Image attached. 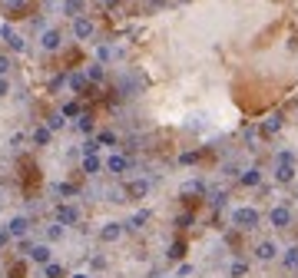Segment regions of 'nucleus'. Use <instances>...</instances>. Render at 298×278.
<instances>
[{"label": "nucleus", "mask_w": 298, "mask_h": 278, "mask_svg": "<svg viewBox=\"0 0 298 278\" xmlns=\"http://www.w3.org/2000/svg\"><path fill=\"white\" fill-rule=\"evenodd\" d=\"M63 229H66V225H60V222H56V225H50V232H47V235H50V242L63 238Z\"/></svg>", "instance_id": "36"}, {"label": "nucleus", "mask_w": 298, "mask_h": 278, "mask_svg": "<svg viewBox=\"0 0 298 278\" xmlns=\"http://www.w3.org/2000/svg\"><path fill=\"white\" fill-rule=\"evenodd\" d=\"M149 219H153V212H149V209H139V212H133V215H129V222H126V232H139L142 225L149 222Z\"/></svg>", "instance_id": "11"}, {"label": "nucleus", "mask_w": 298, "mask_h": 278, "mask_svg": "<svg viewBox=\"0 0 298 278\" xmlns=\"http://www.w3.org/2000/svg\"><path fill=\"white\" fill-rule=\"evenodd\" d=\"M80 149H83V156H96V152H100V139H87Z\"/></svg>", "instance_id": "30"}, {"label": "nucleus", "mask_w": 298, "mask_h": 278, "mask_svg": "<svg viewBox=\"0 0 298 278\" xmlns=\"http://www.w3.org/2000/svg\"><path fill=\"white\" fill-rule=\"evenodd\" d=\"M275 255H278V245H275L272 238H265V242L255 245V258H259V262H272Z\"/></svg>", "instance_id": "7"}, {"label": "nucleus", "mask_w": 298, "mask_h": 278, "mask_svg": "<svg viewBox=\"0 0 298 278\" xmlns=\"http://www.w3.org/2000/svg\"><path fill=\"white\" fill-rule=\"evenodd\" d=\"M209 206L212 209H222V206H226V192H209Z\"/></svg>", "instance_id": "32"}, {"label": "nucleus", "mask_w": 298, "mask_h": 278, "mask_svg": "<svg viewBox=\"0 0 298 278\" xmlns=\"http://www.w3.org/2000/svg\"><path fill=\"white\" fill-rule=\"evenodd\" d=\"M50 133H53L50 126H37V129H33V143H37V146H47L50 143Z\"/></svg>", "instance_id": "19"}, {"label": "nucleus", "mask_w": 298, "mask_h": 278, "mask_svg": "<svg viewBox=\"0 0 298 278\" xmlns=\"http://www.w3.org/2000/svg\"><path fill=\"white\" fill-rule=\"evenodd\" d=\"M239 182H242L245 189H259V186H262V169H255V166L245 169V172L239 175Z\"/></svg>", "instance_id": "12"}, {"label": "nucleus", "mask_w": 298, "mask_h": 278, "mask_svg": "<svg viewBox=\"0 0 298 278\" xmlns=\"http://www.w3.org/2000/svg\"><path fill=\"white\" fill-rule=\"evenodd\" d=\"M116 4H119V0H106V7H116Z\"/></svg>", "instance_id": "44"}, {"label": "nucleus", "mask_w": 298, "mask_h": 278, "mask_svg": "<svg viewBox=\"0 0 298 278\" xmlns=\"http://www.w3.org/2000/svg\"><path fill=\"white\" fill-rule=\"evenodd\" d=\"M87 76H90V83H100V79L106 76V70H103V63H93V66L87 70Z\"/></svg>", "instance_id": "27"}, {"label": "nucleus", "mask_w": 298, "mask_h": 278, "mask_svg": "<svg viewBox=\"0 0 298 278\" xmlns=\"http://www.w3.org/2000/svg\"><path fill=\"white\" fill-rule=\"evenodd\" d=\"M10 66H14V63H10V56H0V76H7Z\"/></svg>", "instance_id": "40"}, {"label": "nucleus", "mask_w": 298, "mask_h": 278, "mask_svg": "<svg viewBox=\"0 0 298 278\" xmlns=\"http://www.w3.org/2000/svg\"><path fill=\"white\" fill-rule=\"evenodd\" d=\"M100 169H103L100 156H83V172H87V175H96Z\"/></svg>", "instance_id": "18"}, {"label": "nucleus", "mask_w": 298, "mask_h": 278, "mask_svg": "<svg viewBox=\"0 0 298 278\" xmlns=\"http://www.w3.org/2000/svg\"><path fill=\"white\" fill-rule=\"evenodd\" d=\"M282 265H285V268H295V265H298V245L285 248V255H282Z\"/></svg>", "instance_id": "21"}, {"label": "nucleus", "mask_w": 298, "mask_h": 278, "mask_svg": "<svg viewBox=\"0 0 298 278\" xmlns=\"http://www.w3.org/2000/svg\"><path fill=\"white\" fill-rule=\"evenodd\" d=\"M10 93V83H7V76H0V96H7Z\"/></svg>", "instance_id": "42"}, {"label": "nucleus", "mask_w": 298, "mask_h": 278, "mask_svg": "<svg viewBox=\"0 0 298 278\" xmlns=\"http://www.w3.org/2000/svg\"><path fill=\"white\" fill-rule=\"evenodd\" d=\"M7 229H10L14 238H24L27 232H30V219H27V215H14V219L7 222Z\"/></svg>", "instance_id": "6"}, {"label": "nucleus", "mask_w": 298, "mask_h": 278, "mask_svg": "<svg viewBox=\"0 0 298 278\" xmlns=\"http://www.w3.org/2000/svg\"><path fill=\"white\" fill-rule=\"evenodd\" d=\"M43 278H66V268H63V265H56V262H47Z\"/></svg>", "instance_id": "20"}, {"label": "nucleus", "mask_w": 298, "mask_h": 278, "mask_svg": "<svg viewBox=\"0 0 298 278\" xmlns=\"http://www.w3.org/2000/svg\"><path fill=\"white\" fill-rule=\"evenodd\" d=\"M96 139H100V146H116V133H110V129H103Z\"/></svg>", "instance_id": "33"}, {"label": "nucleus", "mask_w": 298, "mask_h": 278, "mask_svg": "<svg viewBox=\"0 0 298 278\" xmlns=\"http://www.w3.org/2000/svg\"><path fill=\"white\" fill-rule=\"evenodd\" d=\"M60 113H63L66 119H80V116H83V110H80V103H63V106H60Z\"/></svg>", "instance_id": "24"}, {"label": "nucleus", "mask_w": 298, "mask_h": 278, "mask_svg": "<svg viewBox=\"0 0 298 278\" xmlns=\"http://www.w3.org/2000/svg\"><path fill=\"white\" fill-rule=\"evenodd\" d=\"M83 7H87V4H83V0H63V14L66 17H73V20H77V17H83Z\"/></svg>", "instance_id": "16"}, {"label": "nucleus", "mask_w": 298, "mask_h": 278, "mask_svg": "<svg viewBox=\"0 0 298 278\" xmlns=\"http://www.w3.org/2000/svg\"><path fill=\"white\" fill-rule=\"evenodd\" d=\"M278 129H282V113H272V116H268L265 123H262L259 133H262V136H275Z\"/></svg>", "instance_id": "14"}, {"label": "nucleus", "mask_w": 298, "mask_h": 278, "mask_svg": "<svg viewBox=\"0 0 298 278\" xmlns=\"http://www.w3.org/2000/svg\"><path fill=\"white\" fill-rule=\"evenodd\" d=\"M275 182H291L295 179V152L291 149H282L275 156Z\"/></svg>", "instance_id": "1"}, {"label": "nucleus", "mask_w": 298, "mask_h": 278, "mask_svg": "<svg viewBox=\"0 0 298 278\" xmlns=\"http://www.w3.org/2000/svg\"><path fill=\"white\" fill-rule=\"evenodd\" d=\"M73 37H77V40H90V37H93V20L77 17V20H73Z\"/></svg>", "instance_id": "9"}, {"label": "nucleus", "mask_w": 298, "mask_h": 278, "mask_svg": "<svg viewBox=\"0 0 298 278\" xmlns=\"http://www.w3.org/2000/svg\"><path fill=\"white\" fill-rule=\"evenodd\" d=\"M126 169H129V159H126V156H119V152H113V156L106 159V172H113V175H123Z\"/></svg>", "instance_id": "10"}, {"label": "nucleus", "mask_w": 298, "mask_h": 278, "mask_svg": "<svg viewBox=\"0 0 298 278\" xmlns=\"http://www.w3.org/2000/svg\"><path fill=\"white\" fill-rule=\"evenodd\" d=\"M27 258L37 262V265H47L50 262V245H30L27 248Z\"/></svg>", "instance_id": "13"}, {"label": "nucleus", "mask_w": 298, "mask_h": 278, "mask_svg": "<svg viewBox=\"0 0 298 278\" xmlns=\"http://www.w3.org/2000/svg\"><path fill=\"white\" fill-rule=\"evenodd\" d=\"M123 232H126V222H106L103 232H100V238L103 242H116V238H123Z\"/></svg>", "instance_id": "8"}, {"label": "nucleus", "mask_w": 298, "mask_h": 278, "mask_svg": "<svg viewBox=\"0 0 298 278\" xmlns=\"http://www.w3.org/2000/svg\"><path fill=\"white\" fill-rule=\"evenodd\" d=\"M47 126L56 133V129H63V126H66V116H63V113H56V116H50V119H47Z\"/></svg>", "instance_id": "31"}, {"label": "nucleus", "mask_w": 298, "mask_h": 278, "mask_svg": "<svg viewBox=\"0 0 298 278\" xmlns=\"http://www.w3.org/2000/svg\"><path fill=\"white\" fill-rule=\"evenodd\" d=\"M189 275H192V265H189V262H182L179 268H176V278H189Z\"/></svg>", "instance_id": "38"}, {"label": "nucleus", "mask_w": 298, "mask_h": 278, "mask_svg": "<svg viewBox=\"0 0 298 278\" xmlns=\"http://www.w3.org/2000/svg\"><path fill=\"white\" fill-rule=\"evenodd\" d=\"M186 255V242H173V248H169V258H182Z\"/></svg>", "instance_id": "34"}, {"label": "nucleus", "mask_w": 298, "mask_h": 278, "mask_svg": "<svg viewBox=\"0 0 298 278\" xmlns=\"http://www.w3.org/2000/svg\"><path fill=\"white\" fill-rule=\"evenodd\" d=\"M295 271H298V265H295Z\"/></svg>", "instance_id": "45"}, {"label": "nucleus", "mask_w": 298, "mask_h": 278, "mask_svg": "<svg viewBox=\"0 0 298 278\" xmlns=\"http://www.w3.org/2000/svg\"><path fill=\"white\" fill-rule=\"evenodd\" d=\"M43 50H60V43H63V33L60 30H43Z\"/></svg>", "instance_id": "15"}, {"label": "nucleus", "mask_w": 298, "mask_h": 278, "mask_svg": "<svg viewBox=\"0 0 298 278\" xmlns=\"http://www.w3.org/2000/svg\"><path fill=\"white\" fill-rule=\"evenodd\" d=\"M110 56H113V50H110V47H100V63H106Z\"/></svg>", "instance_id": "41"}, {"label": "nucleus", "mask_w": 298, "mask_h": 278, "mask_svg": "<svg viewBox=\"0 0 298 278\" xmlns=\"http://www.w3.org/2000/svg\"><path fill=\"white\" fill-rule=\"evenodd\" d=\"M268 222H272V229H288L291 225V209L288 206H275L272 212H268Z\"/></svg>", "instance_id": "3"}, {"label": "nucleus", "mask_w": 298, "mask_h": 278, "mask_svg": "<svg viewBox=\"0 0 298 278\" xmlns=\"http://www.w3.org/2000/svg\"><path fill=\"white\" fill-rule=\"evenodd\" d=\"M10 238H14V235H10V229H7V225H0V248H7Z\"/></svg>", "instance_id": "39"}, {"label": "nucleus", "mask_w": 298, "mask_h": 278, "mask_svg": "<svg viewBox=\"0 0 298 278\" xmlns=\"http://www.w3.org/2000/svg\"><path fill=\"white\" fill-rule=\"evenodd\" d=\"M179 162H182V166H192V162H199V152H182Z\"/></svg>", "instance_id": "37"}, {"label": "nucleus", "mask_w": 298, "mask_h": 278, "mask_svg": "<svg viewBox=\"0 0 298 278\" xmlns=\"http://www.w3.org/2000/svg\"><path fill=\"white\" fill-rule=\"evenodd\" d=\"M87 83H90L87 73H73V76H70V89H77V93H80V89H87Z\"/></svg>", "instance_id": "25"}, {"label": "nucleus", "mask_w": 298, "mask_h": 278, "mask_svg": "<svg viewBox=\"0 0 298 278\" xmlns=\"http://www.w3.org/2000/svg\"><path fill=\"white\" fill-rule=\"evenodd\" d=\"M0 40H7V43H10V50H14V53H24V50H27V40L20 37V33H14V30H10L7 24L0 27Z\"/></svg>", "instance_id": "4"}, {"label": "nucleus", "mask_w": 298, "mask_h": 278, "mask_svg": "<svg viewBox=\"0 0 298 278\" xmlns=\"http://www.w3.org/2000/svg\"><path fill=\"white\" fill-rule=\"evenodd\" d=\"M192 222H196V215H192V212H182L179 219H176V225H179V229H186V225H192Z\"/></svg>", "instance_id": "35"}, {"label": "nucleus", "mask_w": 298, "mask_h": 278, "mask_svg": "<svg viewBox=\"0 0 298 278\" xmlns=\"http://www.w3.org/2000/svg\"><path fill=\"white\" fill-rule=\"evenodd\" d=\"M149 192V179H136L133 186H129V196H136V199H142Z\"/></svg>", "instance_id": "22"}, {"label": "nucleus", "mask_w": 298, "mask_h": 278, "mask_svg": "<svg viewBox=\"0 0 298 278\" xmlns=\"http://www.w3.org/2000/svg\"><path fill=\"white\" fill-rule=\"evenodd\" d=\"M73 278H90V271H77V275H73Z\"/></svg>", "instance_id": "43"}, {"label": "nucleus", "mask_w": 298, "mask_h": 278, "mask_svg": "<svg viewBox=\"0 0 298 278\" xmlns=\"http://www.w3.org/2000/svg\"><path fill=\"white\" fill-rule=\"evenodd\" d=\"M56 222L60 225H77L80 222V209L77 206H56Z\"/></svg>", "instance_id": "5"}, {"label": "nucleus", "mask_w": 298, "mask_h": 278, "mask_svg": "<svg viewBox=\"0 0 298 278\" xmlns=\"http://www.w3.org/2000/svg\"><path fill=\"white\" fill-rule=\"evenodd\" d=\"M245 275H249V262L236 258V262L229 265V278H245Z\"/></svg>", "instance_id": "17"}, {"label": "nucleus", "mask_w": 298, "mask_h": 278, "mask_svg": "<svg viewBox=\"0 0 298 278\" xmlns=\"http://www.w3.org/2000/svg\"><path fill=\"white\" fill-rule=\"evenodd\" d=\"M27 7H30V0H7V10H10L14 17H24Z\"/></svg>", "instance_id": "23"}, {"label": "nucleus", "mask_w": 298, "mask_h": 278, "mask_svg": "<svg viewBox=\"0 0 298 278\" xmlns=\"http://www.w3.org/2000/svg\"><path fill=\"white\" fill-rule=\"evenodd\" d=\"M259 222H262L259 209H252V206H239V209H232V225H236V229L252 232V229H259Z\"/></svg>", "instance_id": "2"}, {"label": "nucleus", "mask_w": 298, "mask_h": 278, "mask_svg": "<svg viewBox=\"0 0 298 278\" xmlns=\"http://www.w3.org/2000/svg\"><path fill=\"white\" fill-rule=\"evenodd\" d=\"M77 129H80V133H83V136H90V133H93V119H90L87 113H83V116L77 119Z\"/></svg>", "instance_id": "28"}, {"label": "nucleus", "mask_w": 298, "mask_h": 278, "mask_svg": "<svg viewBox=\"0 0 298 278\" xmlns=\"http://www.w3.org/2000/svg\"><path fill=\"white\" fill-rule=\"evenodd\" d=\"M182 192H186V196H192V192H196V196H199V192H205V186H202V179H192V182L182 186Z\"/></svg>", "instance_id": "29"}, {"label": "nucleus", "mask_w": 298, "mask_h": 278, "mask_svg": "<svg viewBox=\"0 0 298 278\" xmlns=\"http://www.w3.org/2000/svg\"><path fill=\"white\" fill-rule=\"evenodd\" d=\"M53 192H56V196H66V199H70V196H77V186H73V182H56L53 186Z\"/></svg>", "instance_id": "26"}]
</instances>
